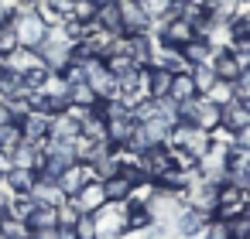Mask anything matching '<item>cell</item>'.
<instances>
[{
    "label": "cell",
    "mask_w": 250,
    "mask_h": 239,
    "mask_svg": "<svg viewBox=\"0 0 250 239\" xmlns=\"http://www.w3.org/2000/svg\"><path fill=\"white\" fill-rule=\"evenodd\" d=\"M72 45H76V41H72L62 28H48V38H45V45L38 48L42 65H45L52 75H62L65 65L72 62Z\"/></svg>",
    "instance_id": "1"
},
{
    "label": "cell",
    "mask_w": 250,
    "mask_h": 239,
    "mask_svg": "<svg viewBox=\"0 0 250 239\" xmlns=\"http://www.w3.org/2000/svg\"><path fill=\"white\" fill-rule=\"evenodd\" d=\"M178 123L212 133V130H219V106H212L206 96H192V99L178 103Z\"/></svg>",
    "instance_id": "2"
},
{
    "label": "cell",
    "mask_w": 250,
    "mask_h": 239,
    "mask_svg": "<svg viewBox=\"0 0 250 239\" xmlns=\"http://www.w3.org/2000/svg\"><path fill=\"white\" fill-rule=\"evenodd\" d=\"M11 24H14V31H18V41H21V48H31V52H38V48L45 45V38H48V24L42 21V14H38L31 4H24Z\"/></svg>",
    "instance_id": "3"
},
{
    "label": "cell",
    "mask_w": 250,
    "mask_h": 239,
    "mask_svg": "<svg viewBox=\"0 0 250 239\" xmlns=\"http://www.w3.org/2000/svg\"><path fill=\"white\" fill-rule=\"evenodd\" d=\"M147 208V215L158 222V225H165V229H171L175 232V219H178V212L185 208V198H182V191H168V188H154V195H151V202L144 205Z\"/></svg>",
    "instance_id": "4"
},
{
    "label": "cell",
    "mask_w": 250,
    "mask_h": 239,
    "mask_svg": "<svg viewBox=\"0 0 250 239\" xmlns=\"http://www.w3.org/2000/svg\"><path fill=\"white\" fill-rule=\"evenodd\" d=\"M100 239H124L127 236V202H106L100 212H93Z\"/></svg>",
    "instance_id": "5"
},
{
    "label": "cell",
    "mask_w": 250,
    "mask_h": 239,
    "mask_svg": "<svg viewBox=\"0 0 250 239\" xmlns=\"http://www.w3.org/2000/svg\"><path fill=\"white\" fill-rule=\"evenodd\" d=\"M168 147H182V150H188V154L199 161L202 154H209L212 137H209L206 130H195V127L178 123V127H171V133H168Z\"/></svg>",
    "instance_id": "6"
},
{
    "label": "cell",
    "mask_w": 250,
    "mask_h": 239,
    "mask_svg": "<svg viewBox=\"0 0 250 239\" xmlns=\"http://www.w3.org/2000/svg\"><path fill=\"white\" fill-rule=\"evenodd\" d=\"M219 188H223V184H212V181H206V178L195 174L192 184L182 191V198H185V205H192V208L212 215V212H216V202H219Z\"/></svg>",
    "instance_id": "7"
},
{
    "label": "cell",
    "mask_w": 250,
    "mask_h": 239,
    "mask_svg": "<svg viewBox=\"0 0 250 239\" xmlns=\"http://www.w3.org/2000/svg\"><path fill=\"white\" fill-rule=\"evenodd\" d=\"M86 82L93 86V92L100 96V103L103 99H120V89H117V75L100 62V58H93V62H86Z\"/></svg>",
    "instance_id": "8"
},
{
    "label": "cell",
    "mask_w": 250,
    "mask_h": 239,
    "mask_svg": "<svg viewBox=\"0 0 250 239\" xmlns=\"http://www.w3.org/2000/svg\"><path fill=\"white\" fill-rule=\"evenodd\" d=\"M137 164H141V171H144V178L147 181H161L175 164H171V150L168 147H151V150H144L141 157H137Z\"/></svg>",
    "instance_id": "9"
},
{
    "label": "cell",
    "mask_w": 250,
    "mask_h": 239,
    "mask_svg": "<svg viewBox=\"0 0 250 239\" xmlns=\"http://www.w3.org/2000/svg\"><path fill=\"white\" fill-rule=\"evenodd\" d=\"M120 24H124V35H151L154 28V21L144 14L137 0H120Z\"/></svg>",
    "instance_id": "10"
},
{
    "label": "cell",
    "mask_w": 250,
    "mask_h": 239,
    "mask_svg": "<svg viewBox=\"0 0 250 239\" xmlns=\"http://www.w3.org/2000/svg\"><path fill=\"white\" fill-rule=\"evenodd\" d=\"M209 219H212V215H206V212H199V208L185 205L171 225H175V236H178V239H199V236H202V229L209 225Z\"/></svg>",
    "instance_id": "11"
},
{
    "label": "cell",
    "mask_w": 250,
    "mask_h": 239,
    "mask_svg": "<svg viewBox=\"0 0 250 239\" xmlns=\"http://www.w3.org/2000/svg\"><path fill=\"white\" fill-rule=\"evenodd\" d=\"M247 195H243V188H233V184H223L219 188V202H216V219H233V215H240V212H247Z\"/></svg>",
    "instance_id": "12"
},
{
    "label": "cell",
    "mask_w": 250,
    "mask_h": 239,
    "mask_svg": "<svg viewBox=\"0 0 250 239\" xmlns=\"http://www.w3.org/2000/svg\"><path fill=\"white\" fill-rule=\"evenodd\" d=\"M219 127L229 130V133H240L250 127V103L243 99H229L223 110H219Z\"/></svg>",
    "instance_id": "13"
},
{
    "label": "cell",
    "mask_w": 250,
    "mask_h": 239,
    "mask_svg": "<svg viewBox=\"0 0 250 239\" xmlns=\"http://www.w3.org/2000/svg\"><path fill=\"white\" fill-rule=\"evenodd\" d=\"M89 181H96V174H93V167L89 164H83V161H76V164H69L62 174H59V188L65 191V198H72L83 184H89Z\"/></svg>",
    "instance_id": "14"
},
{
    "label": "cell",
    "mask_w": 250,
    "mask_h": 239,
    "mask_svg": "<svg viewBox=\"0 0 250 239\" xmlns=\"http://www.w3.org/2000/svg\"><path fill=\"white\" fill-rule=\"evenodd\" d=\"M72 202H76V208H79L83 215H93V212H100V208L106 205L103 181H89V184H83V188L72 195Z\"/></svg>",
    "instance_id": "15"
},
{
    "label": "cell",
    "mask_w": 250,
    "mask_h": 239,
    "mask_svg": "<svg viewBox=\"0 0 250 239\" xmlns=\"http://www.w3.org/2000/svg\"><path fill=\"white\" fill-rule=\"evenodd\" d=\"M21 130H24V144L42 147V144L48 140V133H52V116H45V113H28V116L21 120Z\"/></svg>",
    "instance_id": "16"
},
{
    "label": "cell",
    "mask_w": 250,
    "mask_h": 239,
    "mask_svg": "<svg viewBox=\"0 0 250 239\" xmlns=\"http://www.w3.org/2000/svg\"><path fill=\"white\" fill-rule=\"evenodd\" d=\"M212 72H216V79H223V82H236L240 79V62H236V55H233V48H212Z\"/></svg>",
    "instance_id": "17"
},
{
    "label": "cell",
    "mask_w": 250,
    "mask_h": 239,
    "mask_svg": "<svg viewBox=\"0 0 250 239\" xmlns=\"http://www.w3.org/2000/svg\"><path fill=\"white\" fill-rule=\"evenodd\" d=\"M28 198H31L35 205H52V208H59L62 202H69L65 191L59 188V181H48V178H38V181L31 184V191H28Z\"/></svg>",
    "instance_id": "18"
},
{
    "label": "cell",
    "mask_w": 250,
    "mask_h": 239,
    "mask_svg": "<svg viewBox=\"0 0 250 239\" xmlns=\"http://www.w3.org/2000/svg\"><path fill=\"white\" fill-rule=\"evenodd\" d=\"M151 65H158V69H168L171 75H178V72H188V65H185L182 52H178V48H168V45H161V41H154Z\"/></svg>",
    "instance_id": "19"
},
{
    "label": "cell",
    "mask_w": 250,
    "mask_h": 239,
    "mask_svg": "<svg viewBox=\"0 0 250 239\" xmlns=\"http://www.w3.org/2000/svg\"><path fill=\"white\" fill-rule=\"evenodd\" d=\"M171 72L168 69H158V65H147L144 69V82H147V96L151 99H165V96H171Z\"/></svg>",
    "instance_id": "20"
},
{
    "label": "cell",
    "mask_w": 250,
    "mask_h": 239,
    "mask_svg": "<svg viewBox=\"0 0 250 239\" xmlns=\"http://www.w3.org/2000/svg\"><path fill=\"white\" fill-rule=\"evenodd\" d=\"M79 137H86L89 144H110V130H106V120L93 110L83 123H79Z\"/></svg>",
    "instance_id": "21"
},
{
    "label": "cell",
    "mask_w": 250,
    "mask_h": 239,
    "mask_svg": "<svg viewBox=\"0 0 250 239\" xmlns=\"http://www.w3.org/2000/svg\"><path fill=\"white\" fill-rule=\"evenodd\" d=\"M182 52V58H185V65L192 69V65H209L212 62V45L206 41V38H192L185 48H178Z\"/></svg>",
    "instance_id": "22"
},
{
    "label": "cell",
    "mask_w": 250,
    "mask_h": 239,
    "mask_svg": "<svg viewBox=\"0 0 250 239\" xmlns=\"http://www.w3.org/2000/svg\"><path fill=\"white\" fill-rule=\"evenodd\" d=\"M35 181H38V174H35V171H28V167H11V171H7V178L0 181V184L11 188L14 195H28Z\"/></svg>",
    "instance_id": "23"
},
{
    "label": "cell",
    "mask_w": 250,
    "mask_h": 239,
    "mask_svg": "<svg viewBox=\"0 0 250 239\" xmlns=\"http://www.w3.org/2000/svg\"><path fill=\"white\" fill-rule=\"evenodd\" d=\"M24 222H28L31 232H38V229H59V208H52V205H35Z\"/></svg>",
    "instance_id": "24"
},
{
    "label": "cell",
    "mask_w": 250,
    "mask_h": 239,
    "mask_svg": "<svg viewBox=\"0 0 250 239\" xmlns=\"http://www.w3.org/2000/svg\"><path fill=\"white\" fill-rule=\"evenodd\" d=\"M14 96H31L24 86V75L4 65V75H0V99H14Z\"/></svg>",
    "instance_id": "25"
},
{
    "label": "cell",
    "mask_w": 250,
    "mask_h": 239,
    "mask_svg": "<svg viewBox=\"0 0 250 239\" xmlns=\"http://www.w3.org/2000/svg\"><path fill=\"white\" fill-rule=\"evenodd\" d=\"M52 140H62V144H72L76 137H79V120H72L69 113H62V116H52V133H48Z\"/></svg>",
    "instance_id": "26"
},
{
    "label": "cell",
    "mask_w": 250,
    "mask_h": 239,
    "mask_svg": "<svg viewBox=\"0 0 250 239\" xmlns=\"http://www.w3.org/2000/svg\"><path fill=\"white\" fill-rule=\"evenodd\" d=\"M21 144H24V130H21V123L11 120V123L0 127V154H7V157H11Z\"/></svg>",
    "instance_id": "27"
},
{
    "label": "cell",
    "mask_w": 250,
    "mask_h": 239,
    "mask_svg": "<svg viewBox=\"0 0 250 239\" xmlns=\"http://www.w3.org/2000/svg\"><path fill=\"white\" fill-rule=\"evenodd\" d=\"M96 28L110 31V35H124V24H120V0L110 7H100L96 11Z\"/></svg>",
    "instance_id": "28"
},
{
    "label": "cell",
    "mask_w": 250,
    "mask_h": 239,
    "mask_svg": "<svg viewBox=\"0 0 250 239\" xmlns=\"http://www.w3.org/2000/svg\"><path fill=\"white\" fill-rule=\"evenodd\" d=\"M69 106L96 110V106H100V96L93 92V86H89V82H79V86H69Z\"/></svg>",
    "instance_id": "29"
},
{
    "label": "cell",
    "mask_w": 250,
    "mask_h": 239,
    "mask_svg": "<svg viewBox=\"0 0 250 239\" xmlns=\"http://www.w3.org/2000/svg\"><path fill=\"white\" fill-rule=\"evenodd\" d=\"M4 65L24 75V72H31L35 65H42V58H38V52H31V48H18L11 58H4Z\"/></svg>",
    "instance_id": "30"
},
{
    "label": "cell",
    "mask_w": 250,
    "mask_h": 239,
    "mask_svg": "<svg viewBox=\"0 0 250 239\" xmlns=\"http://www.w3.org/2000/svg\"><path fill=\"white\" fill-rule=\"evenodd\" d=\"M103 191H106V202H127L130 191H134V184H130L124 174H113V178L103 181Z\"/></svg>",
    "instance_id": "31"
},
{
    "label": "cell",
    "mask_w": 250,
    "mask_h": 239,
    "mask_svg": "<svg viewBox=\"0 0 250 239\" xmlns=\"http://www.w3.org/2000/svg\"><path fill=\"white\" fill-rule=\"evenodd\" d=\"M192 96H199V89H195V82H192V72H178V75L171 79V99H175V103H185V99H192Z\"/></svg>",
    "instance_id": "32"
},
{
    "label": "cell",
    "mask_w": 250,
    "mask_h": 239,
    "mask_svg": "<svg viewBox=\"0 0 250 239\" xmlns=\"http://www.w3.org/2000/svg\"><path fill=\"white\" fill-rule=\"evenodd\" d=\"M206 99H209L212 106H219V110H223L229 99H236V92H233V82H223V79H216V82H212V89L206 92Z\"/></svg>",
    "instance_id": "33"
},
{
    "label": "cell",
    "mask_w": 250,
    "mask_h": 239,
    "mask_svg": "<svg viewBox=\"0 0 250 239\" xmlns=\"http://www.w3.org/2000/svg\"><path fill=\"white\" fill-rule=\"evenodd\" d=\"M18 48H21V41H18L14 24H11V21H7V24H0V58H11Z\"/></svg>",
    "instance_id": "34"
},
{
    "label": "cell",
    "mask_w": 250,
    "mask_h": 239,
    "mask_svg": "<svg viewBox=\"0 0 250 239\" xmlns=\"http://www.w3.org/2000/svg\"><path fill=\"white\" fill-rule=\"evenodd\" d=\"M188 72H192V82H195L199 96H206V92L212 89V82H216V72H212V65H192Z\"/></svg>",
    "instance_id": "35"
},
{
    "label": "cell",
    "mask_w": 250,
    "mask_h": 239,
    "mask_svg": "<svg viewBox=\"0 0 250 239\" xmlns=\"http://www.w3.org/2000/svg\"><path fill=\"white\" fill-rule=\"evenodd\" d=\"M18 236H31L28 222L14 219V215H7V219H0V239H18Z\"/></svg>",
    "instance_id": "36"
},
{
    "label": "cell",
    "mask_w": 250,
    "mask_h": 239,
    "mask_svg": "<svg viewBox=\"0 0 250 239\" xmlns=\"http://www.w3.org/2000/svg\"><path fill=\"white\" fill-rule=\"evenodd\" d=\"M137 4L144 7V14L158 24V21H165L168 14H171V0H137Z\"/></svg>",
    "instance_id": "37"
},
{
    "label": "cell",
    "mask_w": 250,
    "mask_h": 239,
    "mask_svg": "<svg viewBox=\"0 0 250 239\" xmlns=\"http://www.w3.org/2000/svg\"><path fill=\"white\" fill-rule=\"evenodd\" d=\"M48 79H52V72H48L45 65H35L31 72H24V86H28V92H42Z\"/></svg>",
    "instance_id": "38"
},
{
    "label": "cell",
    "mask_w": 250,
    "mask_h": 239,
    "mask_svg": "<svg viewBox=\"0 0 250 239\" xmlns=\"http://www.w3.org/2000/svg\"><path fill=\"white\" fill-rule=\"evenodd\" d=\"M226 225H229V239H250V212L226 219Z\"/></svg>",
    "instance_id": "39"
},
{
    "label": "cell",
    "mask_w": 250,
    "mask_h": 239,
    "mask_svg": "<svg viewBox=\"0 0 250 239\" xmlns=\"http://www.w3.org/2000/svg\"><path fill=\"white\" fill-rule=\"evenodd\" d=\"M96 4H93V0H76V4H72V21H79V24H93L96 21Z\"/></svg>",
    "instance_id": "40"
},
{
    "label": "cell",
    "mask_w": 250,
    "mask_h": 239,
    "mask_svg": "<svg viewBox=\"0 0 250 239\" xmlns=\"http://www.w3.org/2000/svg\"><path fill=\"white\" fill-rule=\"evenodd\" d=\"M79 219H83V212L76 208V202H72V198L59 205V229H72Z\"/></svg>",
    "instance_id": "41"
},
{
    "label": "cell",
    "mask_w": 250,
    "mask_h": 239,
    "mask_svg": "<svg viewBox=\"0 0 250 239\" xmlns=\"http://www.w3.org/2000/svg\"><path fill=\"white\" fill-rule=\"evenodd\" d=\"M168 150H171V164H175V171H188V174H192V171L199 167V161H195L188 150H182V147H168Z\"/></svg>",
    "instance_id": "42"
},
{
    "label": "cell",
    "mask_w": 250,
    "mask_h": 239,
    "mask_svg": "<svg viewBox=\"0 0 250 239\" xmlns=\"http://www.w3.org/2000/svg\"><path fill=\"white\" fill-rule=\"evenodd\" d=\"M199 239H229V225H226V219H216V215H212Z\"/></svg>",
    "instance_id": "43"
},
{
    "label": "cell",
    "mask_w": 250,
    "mask_h": 239,
    "mask_svg": "<svg viewBox=\"0 0 250 239\" xmlns=\"http://www.w3.org/2000/svg\"><path fill=\"white\" fill-rule=\"evenodd\" d=\"M72 229H76V236H79V239H100V232H96V222H93V215H83V219H79V222H76Z\"/></svg>",
    "instance_id": "44"
},
{
    "label": "cell",
    "mask_w": 250,
    "mask_h": 239,
    "mask_svg": "<svg viewBox=\"0 0 250 239\" xmlns=\"http://www.w3.org/2000/svg\"><path fill=\"white\" fill-rule=\"evenodd\" d=\"M45 4H48L62 21H69V18H72V4H76V0H45Z\"/></svg>",
    "instance_id": "45"
},
{
    "label": "cell",
    "mask_w": 250,
    "mask_h": 239,
    "mask_svg": "<svg viewBox=\"0 0 250 239\" xmlns=\"http://www.w3.org/2000/svg\"><path fill=\"white\" fill-rule=\"evenodd\" d=\"M236 147H240V150H243V154H250V127H247V130H240V133H236Z\"/></svg>",
    "instance_id": "46"
},
{
    "label": "cell",
    "mask_w": 250,
    "mask_h": 239,
    "mask_svg": "<svg viewBox=\"0 0 250 239\" xmlns=\"http://www.w3.org/2000/svg\"><path fill=\"white\" fill-rule=\"evenodd\" d=\"M11 167H14V161H11L7 154H0V181L7 178V171H11Z\"/></svg>",
    "instance_id": "47"
},
{
    "label": "cell",
    "mask_w": 250,
    "mask_h": 239,
    "mask_svg": "<svg viewBox=\"0 0 250 239\" xmlns=\"http://www.w3.org/2000/svg\"><path fill=\"white\" fill-rule=\"evenodd\" d=\"M31 239H59V229H38L31 232Z\"/></svg>",
    "instance_id": "48"
},
{
    "label": "cell",
    "mask_w": 250,
    "mask_h": 239,
    "mask_svg": "<svg viewBox=\"0 0 250 239\" xmlns=\"http://www.w3.org/2000/svg\"><path fill=\"white\" fill-rule=\"evenodd\" d=\"M14 116H11V106L4 103V99H0V127H4V123H11Z\"/></svg>",
    "instance_id": "49"
},
{
    "label": "cell",
    "mask_w": 250,
    "mask_h": 239,
    "mask_svg": "<svg viewBox=\"0 0 250 239\" xmlns=\"http://www.w3.org/2000/svg\"><path fill=\"white\" fill-rule=\"evenodd\" d=\"M59 239H79L76 229H59Z\"/></svg>",
    "instance_id": "50"
},
{
    "label": "cell",
    "mask_w": 250,
    "mask_h": 239,
    "mask_svg": "<svg viewBox=\"0 0 250 239\" xmlns=\"http://www.w3.org/2000/svg\"><path fill=\"white\" fill-rule=\"evenodd\" d=\"M96 7H110V4H117V0H93Z\"/></svg>",
    "instance_id": "51"
},
{
    "label": "cell",
    "mask_w": 250,
    "mask_h": 239,
    "mask_svg": "<svg viewBox=\"0 0 250 239\" xmlns=\"http://www.w3.org/2000/svg\"><path fill=\"white\" fill-rule=\"evenodd\" d=\"M243 195H247V202H250V174H247V181H243Z\"/></svg>",
    "instance_id": "52"
},
{
    "label": "cell",
    "mask_w": 250,
    "mask_h": 239,
    "mask_svg": "<svg viewBox=\"0 0 250 239\" xmlns=\"http://www.w3.org/2000/svg\"><path fill=\"white\" fill-rule=\"evenodd\" d=\"M21 4H31V7H35V4H42V0H21Z\"/></svg>",
    "instance_id": "53"
},
{
    "label": "cell",
    "mask_w": 250,
    "mask_h": 239,
    "mask_svg": "<svg viewBox=\"0 0 250 239\" xmlns=\"http://www.w3.org/2000/svg\"><path fill=\"white\" fill-rule=\"evenodd\" d=\"M18 239H31V236H18Z\"/></svg>",
    "instance_id": "54"
}]
</instances>
